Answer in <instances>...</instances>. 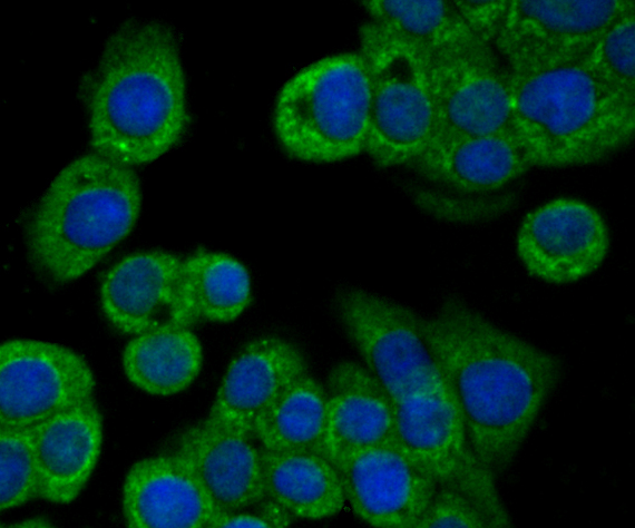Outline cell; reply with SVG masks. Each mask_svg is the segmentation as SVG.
Wrapping results in <instances>:
<instances>
[{
	"label": "cell",
	"mask_w": 635,
	"mask_h": 528,
	"mask_svg": "<svg viewBox=\"0 0 635 528\" xmlns=\"http://www.w3.org/2000/svg\"><path fill=\"white\" fill-rule=\"evenodd\" d=\"M469 442L491 471L520 452L561 374L557 358L450 300L427 319Z\"/></svg>",
	"instance_id": "6da1fadb"
},
{
	"label": "cell",
	"mask_w": 635,
	"mask_h": 528,
	"mask_svg": "<svg viewBox=\"0 0 635 528\" xmlns=\"http://www.w3.org/2000/svg\"><path fill=\"white\" fill-rule=\"evenodd\" d=\"M84 100L95 153L133 167L169 151L189 120L174 32L153 20L120 27L88 76Z\"/></svg>",
	"instance_id": "7a4b0ae2"
},
{
	"label": "cell",
	"mask_w": 635,
	"mask_h": 528,
	"mask_svg": "<svg viewBox=\"0 0 635 528\" xmlns=\"http://www.w3.org/2000/svg\"><path fill=\"white\" fill-rule=\"evenodd\" d=\"M141 204L133 167L97 153L75 158L30 216L26 243L32 266L53 283L80 278L130 234Z\"/></svg>",
	"instance_id": "3957f363"
},
{
	"label": "cell",
	"mask_w": 635,
	"mask_h": 528,
	"mask_svg": "<svg viewBox=\"0 0 635 528\" xmlns=\"http://www.w3.org/2000/svg\"><path fill=\"white\" fill-rule=\"evenodd\" d=\"M511 118L534 166L598 163L635 134V104L590 66L586 55L560 65L510 71Z\"/></svg>",
	"instance_id": "277c9868"
},
{
	"label": "cell",
	"mask_w": 635,
	"mask_h": 528,
	"mask_svg": "<svg viewBox=\"0 0 635 528\" xmlns=\"http://www.w3.org/2000/svg\"><path fill=\"white\" fill-rule=\"evenodd\" d=\"M370 89L359 52L321 58L277 95L273 126L283 150L309 163H335L365 150Z\"/></svg>",
	"instance_id": "5b68a950"
},
{
	"label": "cell",
	"mask_w": 635,
	"mask_h": 528,
	"mask_svg": "<svg viewBox=\"0 0 635 528\" xmlns=\"http://www.w3.org/2000/svg\"><path fill=\"white\" fill-rule=\"evenodd\" d=\"M360 46L370 89L364 151L380 167L412 166L433 130L424 56L372 21L362 25Z\"/></svg>",
	"instance_id": "8992f818"
},
{
	"label": "cell",
	"mask_w": 635,
	"mask_h": 528,
	"mask_svg": "<svg viewBox=\"0 0 635 528\" xmlns=\"http://www.w3.org/2000/svg\"><path fill=\"white\" fill-rule=\"evenodd\" d=\"M341 325L393 402L447 385L427 320L412 309L359 287L336 299Z\"/></svg>",
	"instance_id": "52a82bcc"
},
{
	"label": "cell",
	"mask_w": 635,
	"mask_h": 528,
	"mask_svg": "<svg viewBox=\"0 0 635 528\" xmlns=\"http://www.w3.org/2000/svg\"><path fill=\"white\" fill-rule=\"evenodd\" d=\"M394 403L393 440L437 482L468 497L490 527L512 519L491 472L473 451L447 385Z\"/></svg>",
	"instance_id": "ba28073f"
},
{
	"label": "cell",
	"mask_w": 635,
	"mask_h": 528,
	"mask_svg": "<svg viewBox=\"0 0 635 528\" xmlns=\"http://www.w3.org/2000/svg\"><path fill=\"white\" fill-rule=\"evenodd\" d=\"M423 56L433 116L430 144L515 133L509 69L499 66L490 43L470 39Z\"/></svg>",
	"instance_id": "9c48e42d"
},
{
	"label": "cell",
	"mask_w": 635,
	"mask_h": 528,
	"mask_svg": "<svg viewBox=\"0 0 635 528\" xmlns=\"http://www.w3.org/2000/svg\"><path fill=\"white\" fill-rule=\"evenodd\" d=\"M633 0H510L495 38L510 71L560 65L585 56Z\"/></svg>",
	"instance_id": "30bf717a"
},
{
	"label": "cell",
	"mask_w": 635,
	"mask_h": 528,
	"mask_svg": "<svg viewBox=\"0 0 635 528\" xmlns=\"http://www.w3.org/2000/svg\"><path fill=\"white\" fill-rule=\"evenodd\" d=\"M86 359L49 341L11 339L0 346V427L28 428L94 399Z\"/></svg>",
	"instance_id": "8fae6325"
},
{
	"label": "cell",
	"mask_w": 635,
	"mask_h": 528,
	"mask_svg": "<svg viewBox=\"0 0 635 528\" xmlns=\"http://www.w3.org/2000/svg\"><path fill=\"white\" fill-rule=\"evenodd\" d=\"M610 235L603 215L570 197L550 199L528 212L516 236V251L535 278L556 285L578 282L606 260Z\"/></svg>",
	"instance_id": "7c38bea8"
},
{
	"label": "cell",
	"mask_w": 635,
	"mask_h": 528,
	"mask_svg": "<svg viewBox=\"0 0 635 528\" xmlns=\"http://www.w3.org/2000/svg\"><path fill=\"white\" fill-rule=\"evenodd\" d=\"M334 465L353 512L378 528H416L438 489L436 480L394 440Z\"/></svg>",
	"instance_id": "4fadbf2b"
},
{
	"label": "cell",
	"mask_w": 635,
	"mask_h": 528,
	"mask_svg": "<svg viewBox=\"0 0 635 528\" xmlns=\"http://www.w3.org/2000/svg\"><path fill=\"white\" fill-rule=\"evenodd\" d=\"M183 258L166 251L129 254L105 273L99 302L119 332L137 335L166 325L193 324L183 296Z\"/></svg>",
	"instance_id": "5bb4252c"
},
{
	"label": "cell",
	"mask_w": 635,
	"mask_h": 528,
	"mask_svg": "<svg viewBox=\"0 0 635 528\" xmlns=\"http://www.w3.org/2000/svg\"><path fill=\"white\" fill-rule=\"evenodd\" d=\"M121 511L130 528H204L218 516L198 477L176 451L130 466L121 488Z\"/></svg>",
	"instance_id": "9a60e30c"
},
{
	"label": "cell",
	"mask_w": 635,
	"mask_h": 528,
	"mask_svg": "<svg viewBox=\"0 0 635 528\" xmlns=\"http://www.w3.org/2000/svg\"><path fill=\"white\" fill-rule=\"evenodd\" d=\"M305 373V359L294 344L256 338L228 363L206 419L251 434L258 417Z\"/></svg>",
	"instance_id": "2e32d148"
},
{
	"label": "cell",
	"mask_w": 635,
	"mask_h": 528,
	"mask_svg": "<svg viewBox=\"0 0 635 528\" xmlns=\"http://www.w3.org/2000/svg\"><path fill=\"white\" fill-rule=\"evenodd\" d=\"M250 436L205 418L177 439L175 451L194 470L218 515L246 509L266 497L262 450Z\"/></svg>",
	"instance_id": "e0dca14e"
},
{
	"label": "cell",
	"mask_w": 635,
	"mask_h": 528,
	"mask_svg": "<svg viewBox=\"0 0 635 528\" xmlns=\"http://www.w3.org/2000/svg\"><path fill=\"white\" fill-rule=\"evenodd\" d=\"M39 477V498L74 502L99 460L104 423L94 399L29 427Z\"/></svg>",
	"instance_id": "ac0fdd59"
},
{
	"label": "cell",
	"mask_w": 635,
	"mask_h": 528,
	"mask_svg": "<svg viewBox=\"0 0 635 528\" xmlns=\"http://www.w3.org/2000/svg\"><path fill=\"white\" fill-rule=\"evenodd\" d=\"M323 453L333 462L394 438V403L363 366L342 361L328 378Z\"/></svg>",
	"instance_id": "d6986e66"
},
{
	"label": "cell",
	"mask_w": 635,
	"mask_h": 528,
	"mask_svg": "<svg viewBox=\"0 0 635 528\" xmlns=\"http://www.w3.org/2000/svg\"><path fill=\"white\" fill-rule=\"evenodd\" d=\"M412 166L426 179L468 194L498 190L535 167L515 133L437 141Z\"/></svg>",
	"instance_id": "ffe728a7"
},
{
	"label": "cell",
	"mask_w": 635,
	"mask_h": 528,
	"mask_svg": "<svg viewBox=\"0 0 635 528\" xmlns=\"http://www.w3.org/2000/svg\"><path fill=\"white\" fill-rule=\"evenodd\" d=\"M262 467L266 497L291 516L333 517L346 501L339 471L322 451L262 449Z\"/></svg>",
	"instance_id": "44dd1931"
},
{
	"label": "cell",
	"mask_w": 635,
	"mask_h": 528,
	"mask_svg": "<svg viewBox=\"0 0 635 528\" xmlns=\"http://www.w3.org/2000/svg\"><path fill=\"white\" fill-rule=\"evenodd\" d=\"M128 381L155 397H172L188 389L203 365V348L190 326L166 325L127 342L121 356Z\"/></svg>",
	"instance_id": "7402d4cb"
},
{
	"label": "cell",
	"mask_w": 635,
	"mask_h": 528,
	"mask_svg": "<svg viewBox=\"0 0 635 528\" xmlns=\"http://www.w3.org/2000/svg\"><path fill=\"white\" fill-rule=\"evenodd\" d=\"M183 296L193 323H227L238 319L253 300L247 268L234 256L198 250L183 258Z\"/></svg>",
	"instance_id": "603a6c76"
},
{
	"label": "cell",
	"mask_w": 635,
	"mask_h": 528,
	"mask_svg": "<svg viewBox=\"0 0 635 528\" xmlns=\"http://www.w3.org/2000/svg\"><path fill=\"white\" fill-rule=\"evenodd\" d=\"M326 412V390L305 373L258 417L252 433L264 450L323 452Z\"/></svg>",
	"instance_id": "cb8c5ba5"
},
{
	"label": "cell",
	"mask_w": 635,
	"mask_h": 528,
	"mask_svg": "<svg viewBox=\"0 0 635 528\" xmlns=\"http://www.w3.org/2000/svg\"><path fill=\"white\" fill-rule=\"evenodd\" d=\"M362 4L373 23L423 55L478 39L452 0H371Z\"/></svg>",
	"instance_id": "d4e9b609"
},
{
	"label": "cell",
	"mask_w": 635,
	"mask_h": 528,
	"mask_svg": "<svg viewBox=\"0 0 635 528\" xmlns=\"http://www.w3.org/2000/svg\"><path fill=\"white\" fill-rule=\"evenodd\" d=\"M0 509L39 498V477L30 429L0 427Z\"/></svg>",
	"instance_id": "484cf974"
},
{
	"label": "cell",
	"mask_w": 635,
	"mask_h": 528,
	"mask_svg": "<svg viewBox=\"0 0 635 528\" xmlns=\"http://www.w3.org/2000/svg\"><path fill=\"white\" fill-rule=\"evenodd\" d=\"M586 58L604 80L635 104V8L597 39Z\"/></svg>",
	"instance_id": "4316f807"
},
{
	"label": "cell",
	"mask_w": 635,
	"mask_h": 528,
	"mask_svg": "<svg viewBox=\"0 0 635 528\" xmlns=\"http://www.w3.org/2000/svg\"><path fill=\"white\" fill-rule=\"evenodd\" d=\"M490 527L483 512L466 496L446 487H438L416 528Z\"/></svg>",
	"instance_id": "83f0119b"
},
{
	"label": "cell",
	"mask_w": 635,
	"mask_h": 528,
	"mask_svg": "<svg viewBox=\"0 0 635 528\" xmlns=\"http://www.w3.org/2000/svg\"><path fill=\"white\" fill-rule=\"evenodd\" d=\"M510 0L456 1V4L471 29L481 41L490 43L505 20Z\"/></svg>",
	"instance_id": "f1b7e54d"
},
{
	"label": "cell",
	"mask_w": 635,
	"mask_h": 528,
	"mask_svg": "<svg viewBox=\"0 0 635 528\" xmlns=\"http://www.w3.org/2000/svg\"><path fill=\"white\" fill-rule=\"evenodd\" d=\"M289 515L285 509L270 499V501L257 511H244V509H241L221 514L213 521L211 528L286 527L291 522Z\"/></svg>",
	"instance_id": "f546056e"
}]
</instances>
